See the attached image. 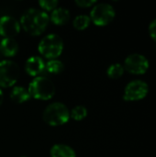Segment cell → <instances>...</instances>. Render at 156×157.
Masks as SVG:
<instances>
[{
  "label": "cell",
  "mask_w": 156,
  "mask_h": 157,
  "mask_svg": "<svg viewBox=\"0 0 156 157\" xmlns=\"http://www.w3.org/2000/svg\"><path fill=\"white\" fill-rule=\"evenodd\" d=\"M50 22L49 15L38 8H29L23 12L20 17V27L32 36H39L43 33Z\"/></svg>",
  "instance_id": "1"
},
{
  "label": "cell",
  "mask_w": 156,
  "mask_h": 157,
  "mask_svg": "<svg viewBox=\"0 0 156 157\" xmlns=\"http://www.w3.org/2000/svg\"><path fill=\"white\" fill-rule=\"evenodd\" d=\"M42 119L50 126H61L68 122L70 111L63 103L54 102L45 108L42 113Z\"/></svg>",
  "instance_id": "2"
},
{
  "label": "cell",
  "mask_w": 156,
  "mask_h": 157,
  "mask_svg": "<svg viewBox=\"0 0 156 157\" xmlns=\"http://www.w3.org/2000/svg\"><path fill=\"white\" fill-rule=\"evenodd\" d=\"M30 97L40 100H49L55 94V86L46 76H37L29 85Z\"/></svg>",
  "instance_id": "3"
},
{
  "label": "cell",
  "mask_w": 156,
  "mask_h": 157,
  "mask_svg": "<svg viewBox=\"0 0 156 157\" xmlns=\"http://www.w3.org/2000/svg\"><path fill=\"white\" fill-rule=\"evenodd\" d=\"M38 51L47 59H56L63 51V40L58 34H48L40 40Z\"/></svg>",
  "instance_id": "4"
},
{
  "label": "cell",
  "mask_w": 156,
  "mask_h": 157,
  "mask_svg": "<svg viewBox=\"0 0 156 157\" xmlns=\"http://www.w3.org/2000/svg\"><path fill=\"white\" fill-rule=\"evenodd\" d=\"M116 11L108 3H97L90 12V19L97 26H106L115 17Z\"/></svg>",
  "instance_id": "5"
},
{
  "label": "cell",
  "mask_w": 156,
  "mask_h": 157,
  "mask_svg": "<svg viewBox=\"0 0 156 157\" xmlns=\"http://www.w3.org/2000/svg\"><path fill=\"white\" fill-rule=\"evenodd\" d=\"M19 66L11 60L0 62V86L10 87L16 84L19 76Z\"/></svg>",
  "instance_id": "6"
},
{
  "label": "cell",
  "mask_w": 156,
  "mask_h": 157,
  "mask_svg": "<svg viewBox=\"0 0 156 157\" xmlns=\"http://www.w3.org/2000/svg\"><path fill=\"white\" fill-rule=\"evenodd\" d=\"M149 92V85L142 79H134L129 82L125 88L123 98L128 101L140 100L144 98Z\"/></svg>",
  "instance_id": "7"
},
{
  "label": "cell",
  "mask_w": 156,
  "mask_h": 157,
  "mask_svg": "<svg viewBox=\"0 0 156 157\" xmlns=\"http://www.w3.org/2000/svg\"><path fill=\"white\" fill-rule=\"evenodd\" d=\"M124 69L133 75L144 74L149 68V60L147 57L139 52L129 54L124 61Z\"/></svg>",
  "instance_id": "8"
},
{
  "label": "cell",
  "mask_w": 156,
  "mask_h": 157,
  "mask_svg": "<svg viewBox=\"0 0 156 157\" xmlns=\"http://www.w3.org/2000/svg\"><path fill=\"white\" fill-rule=\"evenodd\" d=\"M20 23L13 17L6 15L0 17V35L4 38H13L20 31Z\"/></svg>",
  "instance_id": "9"
},
{
  "label": "cell",
  "mask_w": 156,
  "mask_h": 157,
  "mask_svg": "<svg viewBox=\"0 0 156 157\" xmlns=\"http://www.w3.org/2000/svg\"><path fill=\"white\" fill-rule=\"evenodd\" d=\"M25 71L30 76H39L45 71V62L40 56H31L25 63Z\"/></svg>",
  "instance_id": "10"
},
{
  "label": "cell",
  "mask_w": 156,
  "mask_h": 157,
  "mask_svg": "<svg viewBox=\"0 0 156 157\" xmlns=\"http://www.w3.org/2000/svg\"><path fill=\"white\" fill-rule=\"evenodd\" d=\"M0 52L6 57H13L18 52V44L14 38H3L0 41Z\"/></svg>",
  "instance_id": "11"
},
{
  "label": "cell",
  "mask_w": 156,
  "mask_h": 157,
  "mask_svg": "<svg viewBox=\"0 0 156 157\" xmlns=\"http://www.w3.org/2000/svg\"><path fill=\"white\" fill-rule=\"evenodd\" d=\"M70 17H71L70 11L65 7L60 6V7H56L51 11L50 19L53 24L61 26L66 24L70 20Z\"/></svg>",
  "instance_id": "12"
},
{
  "label": "cell",
  "mask_w": 156,
  "mask_h": 157,
  "mask_svg": "<svg viewBox=\"0 0 156 157\" xmlns=\"http://www.w3.org/2000/svg\"><path fill=\"white\" fill-rule=\"evenodd\" d=\"M51 157H76L75 151L63 144H54L50 151Z\"/></svg>",
  "instance_id": "13"
},
{
  "label": "cell",
  "mask_w": 156,
  "mask_h": 157,
  "mask_svg": "<svg viewBox=\"0 0 156 157\" xmlns=\"http://www.w3.org/2000/svg\"><path fill=\"white\" fill-rule=\"evenodd\" d=\"M10 98L13 102L17 104H22L28 101L30 98V94L28 89H26L24 86H15L13 87L11 93H10Z\"/></svg>",
  "instance_id": "14"
},
{
  "label": "cell",
  "mask_w": 156,
  "mask_h": 157,
  "mask_svg": "<svg viewBox=\"0 0 156 157\" xmlns=\"http://www.w3.org/2000/svg\"><path fill=\"white\" fill-rule=\"evenodd\" d=\"M64 69V64L62 61L57 59H52L45 63V71L50 74L58 75L61 74Z\"/></svg>",
  "instance_id": "15"
},
{
  "label": "cell",
  "mask_w": 156,
  "mask_h": 157,
  "mask_svg": "<svg viewBox=\"0 0 156 157\" xmlns=\"http://www.w3.org/2000/svg\"><path fill=\"white\" fill-rule=\"evenodd\" d=\"M124 66L120 63H112L108 66L107 70V75L109 78L112 79H118L121 77L124 74Z\"/></svg>",
  "instance_id": "16"
},
{
  "label": "cell",
  "mask_w": 156,
  "mask_h": 157,
  "mask_svg": "<svg viewBox=\"0 0 156 157\" xmlns=\"http://www.w3.org/2000/svg\"><path fill=\"white\" fill-rule=\"evenodd\" d=\"M91 22V19L89 16L87 15H78L74 17L73 21V25L74 29L77 30H84L86 29Z\"/></svg>",
  "instance_id": "17"
},
{
  "label": "cell",
  "mask_w": 156,
  "mask_h": 157,
  "mask_svg": "<svg viewBox=\"0 0 156 157\" xmlns=\"http://www.w3.org/2000/svg\"><path fill=\"white\" fill-rule=\"evenodd\" d=\"M87 116V109L85 106L78 105L74 107L71 111H70V118H72L74 121H82Z\"/></svg>",
  "instance_id": "18"
},
{
  "label": "cell",
  "mask_w": 156,
  "mask_h": 157,
  "mask_svg": "<svg viewBox=\"0 0 156 157\" xmlns=\"http://www.w3.org/2000/svg\"><path fill=\"white\" fill-rule=\"evenodd\" d=\"M59 2L57 0H40L39 5L40 7L47 11H52L58 6Z\"/></svg>",
  "instance_id": "19"
},
{
  "label": "cell",
  "mask_w": 156,
  "mask_h": 157,
  "mask_svg": "<svg viewBox=\"0 0 156 157\" xmlns=\"http://www.w3.org/2000/svg\"><path fill=\"white\" fill-rule=\"evenodd\" d=\"M75 4L80 7H90L97 4L96 0H75Z\"/></svg>",
  "instance_id": "20"
},
{
  "label": "cell",
  "mask_w": 156,
  "mask_h": 157,
  "mask_svg": "<svg viewBox=\"0 0 156 157\" xmlns=\"http://www.w3.org/2000/svg\"><path fill=\"white\" fill-rule=\"evenodd\" d=\"M148 29H149L150 36L156 41V17L150 22Z\"/></svg>",
  "instance_id": "21"
},
{
  "label": "cell",
  "mask_w": 156,
  "mask_h": 157,
  "mask_svg": "<svg viewBox=\"0 0 156 157\" xmlns=\"http://www.w3.org/2000/svg\"><path fill=\"white\" fill-rule=\"evenodd\" d=\"M3 100H4V93H3L2 89L0 88V106H1L2 103H3Z\"/></svg>",
  "instance_id": "22"
},
{
  "label": "cell",
  "mask_w": 156,
  "mask_h": 157,
  "mask_svg": "<svg viewBox=\"0 0 156 157\" xmlns=\"http://www.w3.org/2000/svg\"><path fill=\"white\" fill-rule=\"evenodd\" d=\"M21 157H27V156H21Z\"/></svg>",
  "instance_id": "23"
}]
</instances>
